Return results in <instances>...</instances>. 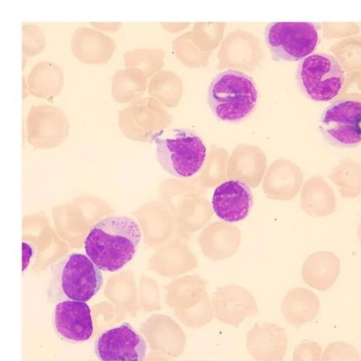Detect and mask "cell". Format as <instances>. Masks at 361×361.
Here are the masks:
<instances>
[{"mask_svg": "<svg viewBox=\"0 0 361 361\" xmlns=\"http://www.w3.org/2000/svg\"><path fill=\"white\" fill-rule=\"evenodd\" d=\"M340 271V259L336 255L329 251H318L306 259L302 269V277L310 288L326 291L336 282Z\"/></svg>", "mask_w": 361, "mask_h": 361, "instance_id": "cell-14", "label": "cell"}, {"mask_svg": "<svg viewBox=\"0 0 361 361\" xmlns=\"http://www.w3.org/2000/svg\"><path fill=\"white\" fill-rule=\"evenodd\" d=\"M158 163L178 178H190L202 169L207 148L200 135L183 128L164 130L154 138Z\"/></svg>", "mask_w": 361, "mask_h": 361, "instance_id": "cell-3", "label": "cell"}, {"mask_svg": "<svg viewBox=\"0 0 361 361\" xmlns=\"http://www.w3.org/2000/svg\"><path fill=\"white\" fill-rule=\"evenodd\" d=\"M147 348L146 340L128 322L103 331L94 343L101 361H144Z\"/></svg>", "mask_w": 361, "mask_h": 361, "instance_id": "cell-8", "label": "cell"}, {"mask_svg": "<svg viewBox=\"0 0 361 361\" xmlns=\"http://www.w3.org/2000/svg\"><path fill=\"white\" fill-rule=\"evenodd\" d=\"M54 286L58 295L72 301L88 302L102 289V270L85 255L72 253L54 267Z\"/></svg>", "mask_w": 361, "mask_h": 361, "instance_id": "cell-4", "label": "cell"}, {"mask_svg": "<svg viewBox=\"0 0 361 361\" xmlns=\"http://www.w3.org/2000/svg\"><path fill=\"white\" fill-rule=\"evenodd\" d=\"M320 310V301L311 290L293 288L283 300L281 312L293 325L306 324L314 320Z\"/></svg>", "mask_w": 361, "mask_h": 361, "instance_id": "cell-15", "label": "cell"}, {"mask_svg": "<svg viewBox=\"0 0 361 361\" xmlns=\"http://www.w3.org/2000/svg\"><path fill=\"white\" fill-rule=\"evenodd\" d=\"M360 353L351 345L343 341H335L325 350L322 360H357Z\"/></svg>", "mask_w": 361, "mask_h": 361, "instance_id": "cell-16", "label": "cell"}, {"mask_svg": "<svg viewBox=\"0 0 361 361\" xmlns=\"http://www.w3.org/2000/svg\"><path fill=\"white\" fill-rule=\"evenodd\" d=\"M360 243H361V226H360Z\"/></svg>", "mask_w": 361, "mask_h": 361, "instance_id": "cell-18", "label": "cell"}, {"mask_svg": "<svg viewBox=\"0 0 361 361\" xmlns=\"http://www.w3.org/2000/svg\"><path fill=\"white\" fill-rule=\"evenodd\" d=\"M321 134L331 147L355 148L361 143V102L346 97L338 99L322 113Z\"/></svg>", "mask_w": 361, "mask_h": 361, "instance_id": "cell-7", "label": "cell"}, {"mask_svg": "<svg viewBox=\"0 0 361 361\" xmlns=\"http://www.w3.org/2000/svg\"><path fill=\"white\" fill-rule=\"evenodd\" d=\"M319 25L314 23H270L265 39L276 62H298L311 56L319 43Z\"/></svg>", "mask_w": 361, "mask_h": 361, "instance_id": "cell-6", "label": "cell"}, {"mask_svg": "<svg viewBox=\"0 0 361 361\" xmlns=\"http://www.w3.org/2000/svg\"><path fill=\"white\" fill-rule=\"evenodd\" d=\"M247 347L257 360H282L288 348V335L279 325L256 324L247 334Z\"/></svg>", "mask_w": 361, "mask_h": 361, "instance_id": "cell-12", "label": "cell"}, {"mask_svg": "<svg viewBox=\"0 0 361 361\" xmlns=\"http://www.w3.org/2000/svg\"><path fill=\"white\" fill-rule=\"evenodd\" d=\"M54 325L56 334L71 343H85L93 334L92 312L85 302L66 300L57 304Z\"/></svg>", "mask_w": 361, "mask_h": 361, "instance_id": "cell-10", "label": "cell"}, {"mask_svg": "<svg viewBox=\"0 0 361 361\" xmlns=\"http://www.w3.org/2000/svg\"><path fill=\"white\" fill-rule=\"evenodd\" d=\"M141 236L140 226L133 219L112 216L93 226L85 240V252L99 269L117 272L133 259Z\"/></svg>", "mask_w": 361, "mask_h": 361, "instance_id": "cell-1", "label": "cell"}, {"mask_svg": "<svg viewBox=\"0 0 361 361\" xmlns=\"http://www.w3.org/2000/svg\"><path fill=\"white\" fill-rule=\"evenodd\" d=\"M212 208L221 220L234 224L245 220L253 205L250 186L240 180H227L215 189Z\"/></svg>", "mask_w": 361, "mask_h": 361, "instance_id": "cell-11", "label": "cell"}, {"mask_svg": "<svg viewBox=\"0 0 361 361\" xmlns=\"http://www.w3.org/2000/svg\"><path fill=\"white\" fill-rule=\"evenodd\" d=\"M216 317L238 328L248 317L259 314L256 299L247 289L238 285L222 286L212 295Z\"/></svg>", "mask_w": 361, "mask_h": 361, "instance_id": "cell-9", "label": "cell"}, {"mask_svg": "<svg viewBox=\"0 0 361 361\" xmlns=\"http://www.w3.org/2000/svg\"><path fill=\"white\" fill-rule=\"evenodd\" d=\"M322 360V348L315 341H302L296 346L293 353V360Z\"/></svg>", "mask_w": 361, "mask_h": 361, "instance_id": "cell-17", "label": "cell"}, {"mask_svg": "<svg viewBox=\"0 0 361 361\" xmlns=\"http://www.w3.org/2000/svg\"><path fill=\"white\" fill-rule=\"evenodd\" d=\"M203 250L214 260L230 259L241 244V232L228 222H214L203 232Z\"/></svg>", "mask_w": 361, "mask_h": 361, "instance_id": "cell-13", "label": "cell"}, {"mask_svg": "<svg viewBox=\"0 0 361 361\" xmlns=\"http://www.w3.org/2000/svg\"><path fill=\"white\" fill-rule=\"evenodd\" d=\"M207 99L216 118L225 122H238L256 108L259 94L253 80L247 74L226 70L212 80Z\"/></svg>", "mask_w": 361, "mask_h": 361, "instance_id": "cell-2", "label": "cell"}, {"mask_svg": "<svg viewBox=\"0 0 361 361\" xmlns=\"http://www.w3.org/2000/svg\"><path fill=\"white\" fill-rule=\"evenodd\" d=\"M296 80L302 94L316 102H331L344 85L345 73L336 58L314 54L299 64Z\"/></svg>", "mask_w": 361, "mask_h": 361, "instance_id": "cell-5", "label": "cell"}]
</instances>
